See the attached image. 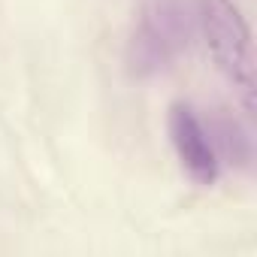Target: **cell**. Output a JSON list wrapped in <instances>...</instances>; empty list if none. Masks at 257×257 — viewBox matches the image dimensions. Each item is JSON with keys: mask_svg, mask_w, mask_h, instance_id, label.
Segmentation results:
<instances>
[{"mask_svg": "<svg viewBox=\"0 0 257 257\" xmlns=\"http://www.w3.org/2000/svg\"><path fill=\"white\" fill-rule=\"evenodd\" d=\"M170 143L179 155V164L197 185H215L221 176V161L215 155V146L209 140L206 121L197 115L191 103H173L167 115Z\"/></svg>", "mask_w": 257, "mask_h": 257, "instance_id": "3957f363", "label": "cell"}, {"mask_svg": "<svg viewBox=\"0 0 257 257\" xmlns=\"http://www.w3.org/2000/svg\"><path fill=\"white\" fill-rule=\"evenodd\" d=\"M197 31L221 70V76L236 88L242 109L254 112V55L251 31L233 0H197Z\"/></svg>", "mask_w": 257, "mask_h": 257, "instance_id": "7a4b0ae2", "label": "cell"}, {"mask_svg": "<svg viewBox=\"0 0 257 257\" xmlns=\"http://www.w3.org/2000/svg\"><path fill=\"white\" fill-rule=\"evenodd\" d=\"M206 131H209V140L215 146L218 161H227L236 170H251V164H254V140H251V131L236 115L218 112L215 118L206 121Z\"/></svg>", "mask_w": 257, "mask_h": 257, "instance_id": "277c9868", "label": "cell"}, {"mask_svg": "<svg viewBox=\"0 0 257 257\" xmlns=\"http://www.w3.org/2000/svg\"><path fill=\"white\" fill-rule=\"evenodd\" d=\"M197 34V13L188 0H152L143 7L131 40H127V70L137 79H152L176 67L191 49Z\"/></svg>", "mask_w": 257, "mask_h": 257, "instance_id": "6da1fadb", "label": "cell"}]
</instances>
